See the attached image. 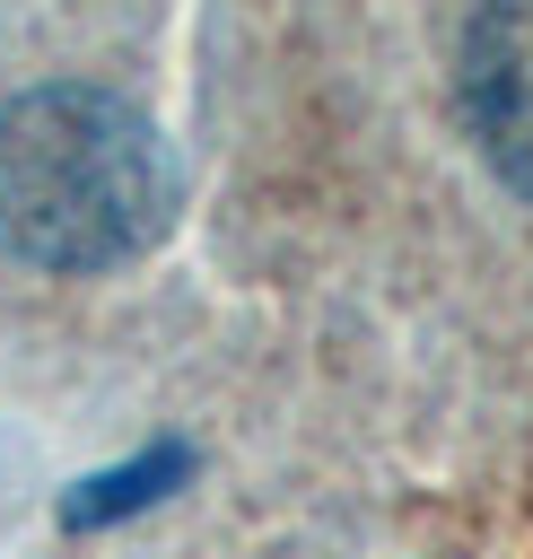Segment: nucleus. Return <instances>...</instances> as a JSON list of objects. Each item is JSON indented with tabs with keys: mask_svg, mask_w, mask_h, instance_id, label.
<instances>
[{
	"mask_svg": "<svg viewBox=\"0 0 533 559\" xmlns=\"http://www.w3.org/2000/svg\"><path fill=\"white\" fill-rule=\"evenodd\" d=\"M175 218V157L114 87H26L0 105V253L114 271Z\"/></svg>",
	"mask_w": 533,
	"mask_h": 559,
	"instance_id": "obj_1",
	"label": "nucleus"
},
{
	"mask_svg": "<svg viewBox=\"0 0 533 559\" xmlns=\"http://www.w3.org/2000/svg\"><path fill=\"white\" fill-rule=\"evenodd\" d=\"M463 114L481 157L533 201V0H481L463 26Z\"/></svg>",
	"mask_w": 533,
	"mask_h": 559,
	"instance_id": "obj_2",
	"label": "nucleus"
}]
</instances>
